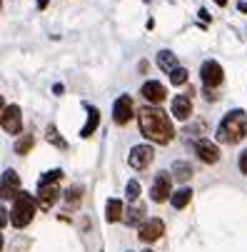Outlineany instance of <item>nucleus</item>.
Here are the masks:
<instances>
[{
  "label": "nucleus",
  "instance_id": "nucleus-1",
  "mask_svg": "<svg viewBox=\"0 0 247 252\" xmlns=\"http://www.w3.org/2000/svg\"><path fill=\"white\" fill-rule=\"evenodd\" d=\"M137 123H140V132H143L148 140L157 142V145H167V142L172 140V135H175L167 113H162L160 107H155V105L140 107Z\"/></svg>",
  "mask_w": 247,
  "mask_h": 252
},
{
  "label": "nucleus",
  "instance_id": "nucleus-2",
  "mask_svg": "<svg viewBox=\"0 0 247 252\" xmlns=\"http://www.w3.org/2000/svg\"><path fill=\"white\" fill-rule=\"evenodd\" d=\"M245 135H247V115H245V110H230L222 118L220 127H217V140L227 142V145H235V142H240Z\"/></svg>",
  "mask_w": 247,
  "mask_h": 252
},
{
  "label": "nucleus",
  "instance_id": "nucleus-3",
  "mask_svg": "<svg viewBox=\"0 0 247 252\" xmlns=\"http://www.w3.org/2000/svg\"><path fill=\"white\" fill-rule=\"evenodd\" d=\"M35 207H38V202H35L32 195L18 192V197H15V202H13V210H10V222H13V227L20 230V227L30 225L32 215H35Z\"/></svg>",
  "mask_w": 247,
  "mask_h": 252
},
{
  "label": "nucleus",
  "instance_id": "nucleus-4",
  "mask_svg": "<svg viewBox=\"0 0 247 252\" xmlns=\"http://www.w3.org/2000/svg\"><path fill=\"white\" fill-rule=\"evenodd\" d=\"M200 78H202V85H205L207 90H213V88H217V85L222 83L225 73H222L220 63H215V60H205L202 67H200Z\"/></svg>",
  "mask_w": 247,
  "mask_h": 252
},
{
  "label": "nucleus",
  "instance_id": "nucleus-5",
  "mask_svg": "<svg viewBox=\"0 0 247 252\" xmlns=\"http://www.w3.org/2000/svg\"><path fill=\"white\" fill-rule=\"evenodd\" d=\"M20 192V175L15 170H5L0 177V200H15Z\"/></svg>",
  "mask_w": 247,
  "mask_h": 252
},
{
  "label": "nucleus",
  "instance_id": "nucleus-6",
  "mask_svg": "<svg viewBox=\"0 0 247 252\" xmlns=\"http://www.w3.org/2000/svg\"><path fill=\"white\" fill-rule=\"evenodd\" d=\"M20 115H23L20 105H5L3 115H0V125H3V130L10 132V135H18L20 127H23V118Z\"/></svg>",
  "mask_w": 247,
  "mask_h": 252
},
{
  "label": "nucleus",
  "instance_id": "nucleus-7",
  "mask_svg": "<svg viewBox=\"0 0 247 252\" xmlns=\"http://www.w3.org/2000/svg\"><path fill=\"white\" fill-rule=\"evenodd\" d=\"M135 115V105H132V97L130 95H120L113 105V118L118 125H127Z\"/></svg>",
  "mask_w": 247,
  "mask_h": 252
},
{
  "label": "nucleus",
  "instance_id": "nucleus-8",
  "mask_svg": "<svg viewBox=\"0 0 247 252\" xmlns=\"http://www.w3.org/2000/svg\"><path fill=\"white\" fill-rule=\"evenodd\" d=\"M170 195H172V177H170V172H160L153 183L150 197H153V202H165V200H170Z\"/></svg>",
  "mask_w": 247,
  "mask_h": 252
},
{
  "label": "nucleus",
  "instance_id": "nucleus-9",
  "mask_svg": "<svg viewBox=\"0 0 247 252\" xmlns=\"http://www.w3.org/2000/svg\"><path fill=\"white\" fill-rule=\"evenodd\" d=\"M162 232H165V222L157 220V218H150L143 225H137V237L143 242H155V240L162 237Z\"/></svg>",
  "mask_w": 247,
  "mask_h": 252
},
{
  "label": "nucleus",
  "instance_id": "nucleus-10",
  "mask_svg": "<svg viewBox=\"0 0 247 252\" xmlns=\"http://www.w3.org/2000/svg\"><path fill=\"white\" fill-rule=\"evenodd\" d=\"M153 158H155V150H153L150 145H135V148L130 150L127 162H130L132 170H145V167L153 162Z\"/></svg>",
  "mask_w": 247,
  "mask_h": 252
},
{
  "label": "nucleus",
  "instance_id": "nucleus-11",
  "mask_svg": "<svg viewBox=\"0 0 247 252\" xmlns=\"http://www.w3.org/2000/svg\"><path fill=\"white\" fill-rule=\"evenodd\" d=\"M195 153H197V158H200L202 162H207V165H215V162L220 160V148L215 145V142H210V140H197V142H195Z\"/></svg>",
  "mask_w": 247,
  "mask_h": 252
},
{
  "label": "nucleus",
  "instance_id": "nucleus-12",
  "mask_svg": "<svg viewBox=\"0 0 247 252\" xmlns=\"http://www.w3.org/2000/svg\"><path fill=\"white\" fill-rule=\"evenodd\" d=\"M140 95H143L150 105H160L165 97H167V90H165V85L162 83H157V80H148L145 85H143V90H140Z\"/></svg>",
  "mask_w": 247,
  "mask_h": 252
},
{
  "label": "nucleus",
  "instance_id": "nucleus-13",
  "mask_svg": "<svg viewBox=\"0 0 247 252\" xmlns=\"http://www.w3.org/2000/svg\"><path fill=\"white\" fill-rule=\"evenodd\" d=\"M60 200V188L58 185H38V202L40 210H50V205Z\"/></svg>",
  "mask_w": 247,
  "mask_h": 252
},
{
  "label": "nucleus",
  "instance_id": "nucleus-14",
  "mask_svg": "<svg viewBox=\"0 0 247 252\" xmlns=\"http://www.w3.org/2000/svg\"><path fill=\"white\" fill-rule=\"evenodd\" d=\"M172 115L178 120H187L192 115V100L187 95H178L172 100Z\"/></svg>",
  "mask_w": 247,
  "mask_h": 252
},
{
  "label": "nucleus",
  "instance_id": "nucleus-15",
  "mask_svg": "<svg viewBox=\"0 0 247 252\" xmlns=\"http://www.w3.org/2000/svg\"><path fill=\"white\" fill-rule=\"evenodd\" d=\"M97 125H100V110H97V107H93V105H88V123L80 130V137H90L97 130Z\"/></svg>",
  "mask_w": 247,
  "mask_h": 252
},
{
  "label": "nucleus",
  "instance_id": "nucleus-16",
  "mask_svg": "<svg viewBox=\"0 0 247 252\" xmlns=\"http://www.w3.org/2000/svg\"><path fill=\"white\" fill-rule=\"evenodd\" d=\"M190 200H192V190H190V188H180V190H175V192L170 195V202H172L175 210H183Z\"/></svg>",
  "mask_w": 247,
  "mask_h": 252
},
{
  "label": "nucleus",
  "instance_id": "nucleus-17",
  "mask_svg": "<svg viewBox=\"0 0 247 252\" xmlns=\"http://www.w3.org/2000/svg\"><path fill=\"white\" fill-rule=\"evenodd\" d=\"M123 212H125V207L120 200H108V205H105V218H108V222H118L123 218Z\"/></svg>",
  "mask_w": 247,
  "mask_h": 252
},
{
  "label": "nucleus",
  "instance_id": "nucleus-18",
  "mask_svg": "<svg viewBox=\"0 0 247 252\" xmlns=\"http://www.w3.org/2000/svg\"><path fill=\"white\" fill-rule=\"evenodd\" d=\"M157 65H160V70H165V73L170 75L175 67H178V58H175L170 50H160L157 53Z\"/></svg>",
  "mask_w": 247,
  "mask_h": 252
},
{
  "label": "nucleus",
  "instance_id": "nucleus-19",
  "mask_svg": "<svg viewBox=\"0 0 247 252\" xmlns=\"http://www.w3.org/2000/svg\"><path fill=\"white\" fill-rule=\"evenodd\" d=\"M45 137H48V142L50 145H55V148H60V150H65L67 148V142L58 135V127L55 125H48V130H45Z\"/></svg>",
  "mask_w": 247,
  "mask_h": 252
},
{
  "label": "nucleus",
  "instance_id": "nucleus-20",
  "mask_svg": "<svg viewBox=\"0 0 247 252\" xmlns=\"http://www.w3.org/2000/svg\"><path fill=\"white\" fill-rule=\"evenodd\" d=\"M172 175L185 183V180H190V177H192V167H190L187 162H180V160H178V162L172 165Z\"/></svg>",
  "mask_w": 247,
  "mask_h": 252
},
{
  "label": "nucleus",
  "instance_id": "nucleus-21",
  "mask_svg": "<svg viewBox=\"0 0 247 252\" xmlns=\"http://www.w3.org/2000/svg\"><path fill=\"white\" fill-rule=\"evenodd\" d=\"M32 145H35V137H32V135H23V137L15 142V153H18V155H28V153L32 150Z\"/></svg>",
  "mask_w": 247,
  "mask_h": 252
},
{
  "label": "nucleus",
  "instance_id": "nucleus-22",
  "mask_svg": "<svg viewBox=\"0 0 247 252\" xmlns=\"http://www.w3.org/2000/svg\"><path fill=\"white\" fill-rule=\"evenodd\" d=\"M143 215H145V207L135 202V205L130 207V212H127V218H125V222H127V225H135V222H137L140 218H143Z\"/></svg>",
  "mask_w": 247,
  "mask_h": 252
},
{
  "label": "nucleus",
  "instance_id": "nucleus-23",
  "mask_svg": "<svg viewBox=\"0 0 247 252\" xmlns=\"http://www.w3.org/2000/svg\"><path fill=\"white\" fill-rule=\"evenodd\" d=\"M170 83L172 85H185L187 83V70L185 67H175L170 73Z\"/></svg>",
  "mask_w": 247,
  "mask_h": 252
},
{
  "label": "nucleus",
  "instance_id": "nucleus-24",
  "mask_svg": "<svg viewBox=\"0 0 247 252\" xmlns=\"http://www.w3.org/2000/svg\"><path fill=\"white\" fill-rule=\"evenodd\" d=\"M60 177H62V170H48V172L38 180V185H55Z\"/></svg>",
  "mask_w": 247,
  "mask_h": 252
},
{
  "label": "nucleus",
  "instance_id": "nucleus-25",
  "mask_svg": "<svg viewBox=\"0 0 247 252\" xmlns=\"http://www.w3.org/2000/svg\"><path fill=\"white\" fill-rule=\"evenodd\" d=\"M125 195H127L130 202H137V197H140V183H137V180H130V183H127Z\"/></svg>",
  "mask_w": 247,
  "mask_h": 252
},
{
  "label": "nucleus",
  "instance_id": "nucleus-26",
  "mask_svg": "<svg viewBox=\"0 0 247 252\" xmlns=\"http://www.w3.org/2000/svg\"><path fill=\"white\" fill-rule=\"evenodd\" d=\"M78 197H80V190H78V188H73V190L67 192V202H70V205H75V202H78Z\"/></svg>",
  "mask_w": 247,
  "mask_h": 252
},
{
  "label": "nucleus",
  "instance_id": "nucleus-27",
  "mask_svg": "<svg viewBox=\"0 0 247 252\" xmlns=\"http://www.w3.org/2000/svg\"><path fill=\"white\" fill-rule=\"evenodd\" d=\"M240 172H242V175H247V150L240 155Z\"/></svg>",
  "mask_w": 247,
  "mask_h": 252
},
{
  "label": "nucleus",
  "instance_id": "nucleus-28",
  "mask_svg": "<svg viewBox=\"0 0 247 252\" xmlns=\"http://www.w3.org/2000/svg\"><path fill=\"white\" fill-rule=\"evenodd\" d=\"M8 222V212L3 210V207H0V230H3V225Z\"/></svg>",
  "mask_w": 247,
  "mask_h": 252
},
{
  "label": "nucleus",
  "instance_id": "nucleus-29",
  "mask_svg": "<svg viewBox=\"0 0 247 252\" xmlns=\"http://www.w3.org/2000/svg\"><path fill=\"white\" fill-rule=\"evenodd\" d=\"M48 3H50V0H38V8L43 10V8H48Z\"/></svg>",
  "mask_w": 247,
  "mask_h": 252
},
{
  "label": "nucleus",
  "instance_id": "nucleus-30",
  "mask_svg": "<svg viewBox=\"0 0 247 252\" xmlns=\"http://www.w3.org/2000/svg\"><path fill=\"white\" fill-rule=\"evenodd\" d=\"M237 8H240V10H242V13H247V0H242V3H240V5H237Z\"/></svg>",
  "mask_w": 247,
  "mask_h": 252
},
{
  "label": "nucleus",
  "instance_id": "nucleus-31",
  "mask_svg": "<svg viewBox=\"0 0 247 252\" xmlns=\"http://www.w3.org/2000/svg\"><path fill=\"white\" fill-rule=\"evenodd\" d=\"M3 110H5V100H3V95H0V115H3Z\"/></svg>",
  "mask_w": 247,
  "mask_h": 252
},
{
  "label": "nucleus",
  "instance_id": "nucleus-32",
  "mask_svg": "<svg viewBox=\"0 0 247 252\" xmlns=\"http://www.w3.org/2000/svg\"><path fill=\"white\" fill-rule=\"evenodd\" d=\"M215 3H217V5H227V0H215Z\"/></svg>",
  "mask_w": 247,
  "mask_h": 252
},
{
  "label": "nucleus",
  "instance_id": "nucleus-33",
  "mask_svg": "<svg viewBox=\"0 0 247 252\" xmlns=\"http://www.w3.org/2000/svg\"><path fill=\"white\" fill-rule=\"evenodd\" d=\"M0 252H3V235H0Z\"/></svg>",
  "mask_w": 247,
  "mask_h": 252
},
{
  "label": "nucleus",
  "instance_id": "nucleus-34",
  "mask_svg": "<svg viewBox=\"0 0 247 252\" xmlns=\"http://www.w3.org/2000/svg\"><path fill=\"white\" fill-rule=\"evenodd\" d=\"M145 252H153V250H145Z\"/></svg>",
  "mask_w": 247,
  "mask_h": 252
}]
</instances>
